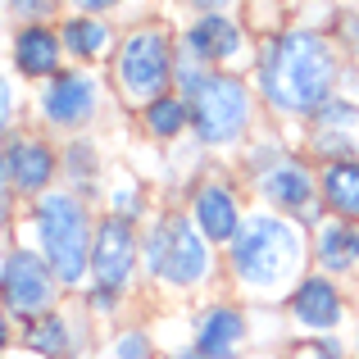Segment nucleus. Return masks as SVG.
Returning <instances> with one entry per match:
<instances>
[{"label": "nucleus", "mask_w": 359, "mask_h": 359, "mask_svg": "<svg viewBox=\"0 0 359 359\" xmlns=\"http://www.w3.org/2000/svg\"><path fill=\"white\" fill-rule=\"evenodd\" d=\"M259 96L282 118H314L341 82L337 46L314 27H287L273 32L259 55Z\"/></svg>", "instance_id": "1"}, {"label": "nucleus", "mask_w": 359, "mask_h": 359, "mask_svg": "<svg viewBox=\"0 0 359 359\" xmlns=\"http://www.w3.org/2000/svg\"><path fill=\"white\" fill-rule=\"evenodd\" d=\"M309 259V232L291 214L259 210L245 214L237 237L228 241V269L250 296H282L296 291Z\"/></svg>", "instance_id": "2"}, {"label": "nucleus", "mask_w": 359, "mask_h": 359, "mask_svg": "<svg viewBox=\"0 0 359 359\" xmlns=\"http://www.w3.org/2000/svg\"><path fill=\"white\" fill-rule=\"evenodd\" d=\"M173 91H182L191 105V132L201 146H237L255 123V96L237 73H219L205 69L196 55L177 50V69H173Z\"/></svg>", "instance_id": "3"}, {"label": "nucleus", "mask_w": 359, "mask_h": 359, "mask_svg": "<svg viewBox=\"0 0 359 359\" xmlns=\"http://www.w3.org/2000/svg\"><path fill=\"white\" fill-rule=\"evenodd\" d=\"M36 219V237H41V259L50 264L60 287H78L91 273V228L87 205L73 191H46L32 210Z\"/></svg>", "instance_id": "4"}, {"label": "nucleus", "mask_w": 359, "mask_h": 359, "mask_svg": "<svg viewBox=\"0 0 359 359\" xmlns=\"http://www.w3.org/2000/svg\"><path fill=\"white\" fill-rule=\"evenodd\" d=\"M141 259H146V269H150L155 282L191 291V287H201V282H210L214 245L201 237L191 214H164V219L141 237Z\"/></svg>", "instance_id": "5"}, {"label": "nucleus", "mask_w": 359, "mask_h": 359, "mask_svg": "<svg viewBox=\"0 0 359 359\" xmlns=\"http://www.w3.org/2000/svg\"><path fill=\"white\" fill-rule=\"evenodd\" d=\"M173 69H177V50H173V36L164 27H132L118 41L114 82H118V96L132 109L137 105L146 109L150 100L173 91Z\"/></svg>", "instance_id": "6"}, {"label": "nucleus", "mask_w": 359, "mask_h": 359, "mask_svg": "<svg viewBox=\"0 0 359 359\" xmlns=\"http://www.w3.org/2000/svg\"><path fill=\"white\" fill-rule=\"evenodd\" d=\"M250 177H255V191H259L264 201H269V210H278V214H296V210H305L309 201H318L314 168H309L300 155H287V150H278V146L255 150L250 155Z\"/></svg>", "instance_id": "7"}, {"label": "nucleus", "mask_w": 359, "mask_h": 359, "mask_svg": "<svg viewBox=\"0 0 359 359\" xmlns=\"http://www.w3.org/2000/svg\"><path fill=\"white\" fill-rule=\"evenodd\" d=\"M55 282L50 264L41 259V250H9L5 264H0V296H5V309L18 318H41L50 314L55 305Z\"/></svg>", "instance_id": "8"}, {"label": "nucleus", "mask_w": 359, "mask_h": 359, "mask_svg": "<svg viewBox=\"0 0 359 359\" xmlns=\"http://www.w3.org/2000/svg\"><path fill=\"white\" fill-rule=\"evenodd\" d=\"M137 259H141V237L128 219L105 214L96 223V237H91V278L105 291H128L137 278Z\"/></svg>", "instance_id": "9"}, {"label": "nucleus", "mask_w": 359, "mask_h": 359, "mask_svg": "<svg viewBox=\"0 0 359 359\" xmlns=\"http://www.w3.org/2000/svg\"><path fill=\"white\" fill-rule=\"evenodd\" d=\"M287 309L314 337H337L346 327V291L327 273H305L296 282V291L287 296Z\"/></svg>", "instance_id": "10"}, {"label": "nucleus", "mask_w": 359, "mask_h": 359, "mask_svg": "<svg viewBox=\"0 0 359 359\" xmlns=\"http://www.w3.org/2000/svg\"><path fill=\"white\" fill-rule=\"evenodd\" d=\"M96 109H100V82L91 78V73H78V69L55 73L41 91V118L50 123V128L73 132V128L96 118Z\"/></svg>", "instance_id": "11"}, {"label": "nucleus", "mask_w": 359, "mask_h": 359, "mask_svg": "<svg viewBox=\"0 0 359 359\" xmlns=\"http://www.w3.org/2000/svg\"><path fill=\"white\" fill-rule=\"evenodd\" d=\"M245 337H250V323L237 305H210L196 314L191 327V351L205 359H237Z\"/></svg>", "instance_id": "12"}, {"label": "nucleus", "mask_w": 359, "mask_h": 359, "mask_svg": "<svg viewBox=\"0 0 359 359\" xmlns=\"http://www.w3.org/2000/svg\"><path fill=\"white\" fill-rule=\"evenodd\" d=\"M241 201L228 182H201L191 196V223L201 228V237L210 245H228L241 228Z\"/></svg>", "instance_id": "13"}, {"label": "nucleus", "mask_w": 359, "mask_h": 359, "mask_svg": "<svg viewBox=\"0 0 359 359\" xmlns=\"http://www.w3.org/2000/svg\"><path fill=\"white\" fill-rule=\"evenodd\" d=\"M182 50L196 55L205 69H214V64H228V60H237V55L245 50V32H241V23H232L228 14H201L191 27H187Z\"/></svg>", "instance_id": "14"}, {"label": "nucleus", "mask_w": 359, "mask_h": 359, "mask_svg": "<svg viewBox=\"0 0 359 359\" xmlns=\"http://www.w3.org/2000/svg\"><path fill=\"white\" fill-rule=\"evenodd\" d=\"M5 173L23 196H46L50 182H55V173H60V159H55V150L46 146V141L14 137L9 150H5Z\"/></svg>", "instance_id": "15"}, {"label": "nucleus", "mask_w": 359, "mask_h": 359, "mask_svg": "<svg viewBox=\"0 0 359 359\" xmlns=\"http://www.w3.org/2000/svg\"><path fill=\"white\" fill-rule=\"evenodd\" d=\"M60 60H64V41L55 27L46 23H27L18 27L14 36V69L23 78H55L60 73Z\"/></svg>", "instance_id": "16"}, {"label": "nucleus", "mask_w": 359, "mask_h": 359, "mask_svg": "<svg viewBox=\"0 0 359 359\" xmlns=\"http://www.w3.org/2000/svg\"><path fill=\"white\" fill-rule=\"evenodd\" d=\"M318 201L327 205L332 219L359 228V155L323 164V173H318Z\"/></svg>", "instance_id": "17"}, {"label": "nucleus", "mask_w": 359, "mask_h": 359, "mask_svg": "<svg viewBox=\"0 0 359 359\" xmlns=\"http://www.w3.org/2000/svg\"><path fill=\"white\" fill-rule=\"evenodd\" d=\"M309 255L318 259V273H327V278L355 273V228L327 214V219L309 232Z\"/></svg>", "instance_id": "18"}, {"label": "nucleus", "mask_w": 359, "mask_h": 359, "mask_svg": "<svg viewBox=\"0 0 359 359\" xmlns=\"http://www.w3.org/2000/svg\"><path fill=\"white\" fill-rule=\"evenodd\" d=\"M60 41L73 60H100L114 46V32H109V23L100 14H78L60 27Z\"/></svg>", "instance_id": "19"}, {"label": "nucleus", "mask_w": 359, "mask_h": 359, "mask_svg": "<svg viewBox=\"0 0 359 359\" xmlns=\"http://www.w3.org/2000/svg\"><path fill=\"white\" fill-rule=\"evenodd\" d=\"M23 346L41 359H73V327L64 314H41L23 327Z\"/></svg>", "instance_id": "20"}, {"label": "nucleus", "mask_w": 359, "mask_h": 359, "mask_svg": "<svg viewBox=\"0 0 359 359\" xmlns=\"http://www.w3.org/2000/svg\"><path fill=\"white\" fill-rule=\"evenodd\" d=\"M141 123H146V132L155 141H177L191 128V105H187L182 91H164L159 100H150V105L141 109Z\"/></svg>", "instance_id": "21"}, {"label": "nucleus", "mask_w": 359, "mask_h": 359, "mask_svg": "<svg viewBox=\"0 0 359 359\" xmlns=\"http://www.w3.org/2000/svg\"><path fill=\"white\" fill-rule=\"evenodd\" d=\"M355 123H359V105H355V100H346V96H332L314 114V128L318 132H355Z\"/></svg>", "instance_id": "22"}, {"label": "nucleus", "mask_w": 359, "mask_h": 359, "mask_svg": "<svg viewBox=\"0 0 359 359\" xmlns=\"http://www.w3.org/2000/svg\"><path fill=\"white\" fill-rule=\"evenodd\" d=\"M314 155L323 164H337V159L359 155V141H355V132H318L314 128Z\"/></svg>", "instance_id": "23"}, {"label": "nucleus", "mask_w": 359, "mask_h": 359, "mask_svg": "<svg viewBox=\"0 0 359 359\" xmlns=\"http://www.w3.org/2000/svg\"><path fill=\"white\" fill-rule=\"evenodd\" d=\"M64 173H69L73 182H91V173H100L96 146H87V141H73V146L64 150Z\"/></svg>", "instance_id": "24"}, {"label": "nucleus", "mask_w": 359, "mask_h": 359, "mask_svg": "<svg viewBox=\"0 0 359 359\" xmlns=\"http://www.w3.org/2000/svg\"><path fill=\"white\" fill-rule=\"evenodd\" d=\"M109 214H118V219H141V187L137 182H123L114 187V196H109Z\"/></svg>", "instance_id": "25"}, {"label": "nucleus", "mask_w": 359, "mask_h": 359, "mask_svg": "<svg viewBox=\"0 0 359 359\" xmlns=\"http://www.w3.org/2000/svg\"><path fill=\"white\" fill-rule=\"evenodd\" d=\"M114 359H155V351H150V337H146V332H137V327L118 332V341H114Z\"/></svg>", "instance_id": "26"}, {"label": "nucleus", "mask_w": 359, "mask_h": 359, "mask_svg": "<svg viewBox=\"0 0 359 359\" xmlns=\"http://www.w3.org/2000/svg\"><path fill=\"white\" fill-rule=\"evenodd\" d=\"M291 219H296V223H300V228H305V232H314L318 223L327 219V205H323V201H309L305 210H296V214H291Z\"/></svg>", "instance_id": "27"}, {"label": "nucleus", "mask_w": 359, "mask_h": 359, "mask_svg": "<svg viewBox=\"0 0 359 359\" xmlns=\"http://www.w3.org/2000/svg\"><path fill=\"white\" fill-rule=\"evenodd\" d=\"M55 5H60V0H9V9H14L18 18H41V14H50Z\"/></svg>", "instance_id": "28"}, {"label": "nucleus", "mask_w": 359, "mask_h": 359, "mask_svg": "<svg viewBox=\"0 0 359 359\" xmlns=\"http://www.w3.org/2000/svg\"><path fill=\"white\" fill-rule=\"evenodd\" d=\"M87 305L96 309V314H109V309L118 305V291H105V287H96V282H91V291H87Z\"/></svg>", "instance_id": "29"}, {"label": "nucleus", "mask_w": 359, "mask_h": 359, "mask_svg": "<svg viewBox=\"0 0 359 359\" xmlns=\"http://www.w3.org/2000/svg\"><path fill=\"white\" fill-rule=\"evenodd\" d=\"M9 118H14V91H9V82L0 78V132L9 128Z\"/></svg>", "instance_id": "30"}, {"label": "nucleus", "mask_w": 359, "mask_h": 359, "mask_svg": "<svg viewBox=\"0 0 359 359\" xmlns=\"http://www.w3.org/2000/svg\"><path fill=\"white\" fill-rule=\"evenodd\" d=\"M73 5H78L82 14H105V9H114L118 0H73Z\"/></svg>", "instance_id": "31"}, {"label": "nucleus", "mask_w": 359, "mask_h": 359, "mask_svg": "<svg viewBox=\"0 0 359 359\" xmlns=\"http://www.w3.org/2000/svg\"><path fill=\"white\" fill-rule=\"evenodd\" d=\"M196 5H201V14H223L232 0H196Z\"/></svg>", "instance_id": "32"}, {"label": "nucleus", "mask_w": 359, "mask_h": 359, "mask_svg": "<svg viewBox=\"0 0 359 359\" xmlns=\"http://www.w3.org/2000/svg\"><path fill=\"white\" fill-rule=\"evenodd\" d=\"M9 210H14V205H9V191L0 187V232H5V223H9Z\"/></svg>", "instance_id": "33"}, {"label": "nucleus", "mask_w": 359, "mask_h": 359, "mask_svg": "<svg viewBox=\"0 0 359 359\" xmlns=\"http://www.w3.org/2000/svg\"><path fill=\"white\" fill-rule=\"evenodd\" d=\"M5 341H9V318H5V309H0V351H5Z\"/></svg>", "instance_id": "34"}, {"label": "nucleus", "mask_w": 359, "mask_h": 359, "mask_svg": "<svg viewBox=\"0 0 359 359\" xmlns=\"http://www.w3.org/2000/svg\"><path fill=\"white\" fill-rule=\"evenodd\" d=\"M351 355L359 359V323H355V337H351Z\"/></svg>", "instance_id": "35"}, {"label": "nucleus", "mask_w": 359, "mask_h": 359, "mask_svg": "<svg viewBox=\"0 0 359 359\" xmlns=\"http://www.w3.org/2000/svg\"><path fill=\"white\" fill-rule=\"evenodd\" d=\"M168 359H205V355H196V351H182V355H168Z\"/></svg>", "instance_id": "36"}, {"label": "nucleus", "mask_w": 359, "mask_h": 359, "mask_svg": "<svg viewBox=\"0 0 359 359\" xmlns=\"http://www.w3.org/2000/svg\"><path fill=\"white\" fill-rule=\"evenodd\" d=\"M355 273H359V228H355Z\"/></svg>", "instance_id": "37"}, {"label": "nucleus", "mask_w": 359, "mask_h": 359, "mask_svg": "<svg viewBox=\"0 0 359 359\" xmlns=\"http://www.w3.org/2000/svg\"><path fill=\"white\" fill-rule=\"evenodd\" d=\"M0 173H5V155H0Z\"/></svg>", "instance_id": "38"}]
</instances>
